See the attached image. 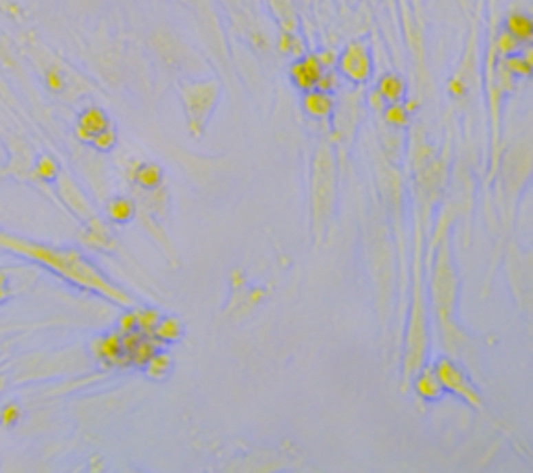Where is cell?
Segmentation results:
<instances>
[{
	"instance_id": "cell-1",
	"label": "cell",
	"mask_w": 533,
	"mask_h": 473,
	"mask_svg": "<svg viewBox=\"0 0 533 473\" xmlns=\"http://www.w3.org/2000/svg\"><path fill=\"white\" fill-rule=\"evenodd\" d=\"M0 246H5L21 257L34 259L42 265H46L48 269L56 271L58 275H63L65 280L78 284L82 288L94 290L107 298H111L113 302L131 304V298L121 292L119 288H115L113 284H109L86 259H82L78 253L73 251H56L50 246H40V244H32V242H23V240H15V238H7V235H0Z\"/></svg>"
},
{
	"instance_id": "cell-2",
	"label": "cell",
	"mask_w": 533,
	"mask_h": 473,
	"mask_svg": "<svg viewBox=\"0 0 533 473\" xmlns=\"http://www.w3.org/2000/svg\"><path fill=\"white\" fill-rule=\"evenodd\" d=\"M177 92L186 111V121L192 138H202L221 98V84L217 80L180 82Z\"/></svg>"
},
{
	"instance_id": "cell-3",
	"label": "cell",
	"mask_w": 533,
	"mask_h": 473,
	"mask_svg": "<svg viewBox=\"0 0 533 473\" xmlns=\"http://www.w3.org/2000/svg\"><path fill=\"white\" fill-rule=\"evenodd\" d=\"M334 154L327 144H321L315 152L313 165V209H315V227L321 231L334 204Z\"/></svg>"
},
{
	"instance_id": "cell-4",
	"label": "cell",
	"mask_w": 533,
	"mask_h": 473,
	"mask_svg": "<svg viewBox=\"0 0 533 473\" xmlns=\"http://www.w3.org/2000/svg\"><path fill=\"white\" fill-rule=\"evenodd\" d=\"M338 71L342 77H346L348 82L356 84V86L367 84L371 77V71H373L371 52H369L367 42H362V40L350 42L338 56Z\"/></svg>"
},
{
	"instance_id": "cell-5",
	"label": "cell",
	"mask_w": 533,
	"mask_h": 473,
	"mask_svg": "<svg viewBox=\"0 0 533 473\" xmlns=\"http://www.w3.org/2000/svg\"><path fill=\"white\" fill-rule=\"evenodd\" d=\"M433 373L439 379L444 390H450L452 394L461 397L471 407H477V409L481 407V399H479L477 390L471 386V381L465 377V373L459 367H456L450 359H439L435 363V367H433Z\"/></svg>"
},
{
	"instance_id": "cell-6",
	"label": "cell",
	"mask_w": 533,
	"mask_h": 473,
	"mask_svg": "<svg viewBox=\"0 0 533 473\" xmlns=\"http://www.w3.org/2000/svg\"><path fill=\"white\" fill-rule=\"evenodd\" d=\"M433 300L439 311V317L446 324V317L452 308V296H454V273L450 265V257L446 249L439 251L437 265H435V275H433Z\"/></svg>"
},
{
	"instance_id": "cell-7",
	"label": "cell",
	"mask_w": 533,
	"mask_h": 473,
	"mask_svg": "<svg viewBox=\"0 0 533 473\" xmlns=\"http://www.w3.org/2000/svg\"><path fill=\"white\" fill-rule=\"evenodd\" d=\"M325 71V67L321 65V61L317 59V54H298L292 65H290V80L294 84V88H298L300 92H309L315 90L319 84V77Z\"/></svg>"
},
{
	"instance_id": "cell-8",
	"label": "cell",
	"mask_w": 533,
	"mask_h": 473,
	"mask_svg": "<svg viewBox=\"0 0 533 473\" xmlns=\"http://www.w3.org/2000/svg\"><path fill=\"white\" fill-rule=\"evenodd\" d=\"M111 125V119H109V115L102 111V109H98V107H88L82 115H80V119H78V138L82 140V142H92V138L96 136V134H100L102 129H107Z\"/></svg>"
},
{
	"instance_id": "cell-9",
	"label": "cell",
	"mask_w": 533,
	"mask_h": 473,
	"mask_svg": "<svg viewBox=\"0 0 533 473\" xmlns=\"http://www.w3.org/2000/svg\"><path fill=\"white\" fill-rule=\"evenodd\" d=\"M375 92L382 96V101L386 105H392V103H404L406 98V82L404 77L400 73H384L382 77L377 80V88Z\"/></svg>"
},
{
	"instance_id": "cell-10",
	"label": "cell",
	"mask_w": 533,
	"mask_h": 473,
	"mask_svg": "<svg viewBox=\"0 0 533 473\" xmlns=\"http://www.w3.org/2000/svg\"><path fill=\"white\" fill-rule=\"evenodd\" d=\"M302 109L309 117L313 119H327L334 115L336 103H334V94L321 92V90H309L302 96Z\"/></svg>"
},
{
	"instance_id": "cell-11",
	"label": "cell",
	"mask_w": 533,
	"mask_h": 473,
	"mask_svg": "<svg viewBox=\"0 0 533 473\" xmlns=\"http://www.w3.org/2000/svg\"><path fill=\"white\" fill-rule=\"evenodd\" d=\"M504 32L514 38L521 46L523 44H529L531 38H533V21L527 13H521V11H512L506 15L504 19Z\"/></svg>"
},
{
	"instance_id": "cell-12",
	"label": "cell",
	"mask_w": 533,
	"mask_h": 473,
	"mask_svg": "<svg viewBox=\"0 0 533 473\" xmlns=\"http://www.w3.org/2000/svg\"><path fill=\"white\" fill-rule=\"evenodd\" d=\"M96 353H98V359L107 361V363H113V365H123L127 363V355H125V348H123V342H121V336L119 334H109L105 336L98 346H96Z\"/></svg>"
},
{
	"instance_id": "cell-13",
	"label": "cell",
	"mask_w": 533,
	"mask_h": 473,
	"mask_svg": "<svg viewBox=\"0 0 533 473\" xmlns=\"http://www.w3.org/2000/svg\"><path fill=\"white\" fill-rule=\"evenodd\" d=\"M502 69L510 73L512 77H529L531 75V50L527 48L525 54L512 52L508 56H502Z\"/></svg>"
},
{
	"instance_id": "cell-14",
	"label": "cell",
	"mask_w": 533,
	"mask_h": 473,
	"mask_svg": "<svg viewBox=\"0 0 533 473\" xmlns=\"http://www.w3.org/2000/svg\"><path fill=\"white\" fill-rule=\"evenodd\" d=\"M135 184H140L146 190H155L163 182V169L157 163H142L133 171Z\"/></svg>"
},
{
	"instance_id": "cell-15",
	"label": "cell",
	"mask_w": 533,
	"mask_h": 473,
	"mask_svg": "<svg viewBox=\"0 0 533 473\" xmlns=\"http://www.w3.org/2000/svg\"><path fill=\"white\" fill-rule=\"evenodd\" d=\"M415 388H417V394L421 399H425V401H435V399H439L442 394H444V388H442V383H439V379L435 377V373L433 371H423L419 377H417V383H415Z\"/></svg>"
},
{
	"instance_id": "cell-16",
	"label": "cell",
	"mask_w": 533,
	"mask_h": 473,
	"mask_svg": "<svg viewBox=\"0 0 533 473\" xmlns=\"http://www.w3.org/2000/svg\"><path fill=\"white\" fill-rule=\"evenodd\" d=\"M182 332H184V328H182L180 319H175V317H161L157 322L155 330H152V336H155L159 342H167L169 344V342H177L182 338Z\"/></svg>"
},
{
	"instance_id": "cell-17",
	"label": "cell",
	"mask_w": 533,
	"mask_h": 473,
	"mask_svg": "<svg viewBox=\"0 0 533 473\" xmlns=\"http://www.w3.org/2000/svg\"><path fill=\"white\" fill-rule=\"evenodd\" d=\"M144 369H146V375H148L150 379L161 381V379H165L167 373L171 371V357H169L167 353L157 350L155 355L148 359V363L144 365Z\"/></svg>"
},
{
	"instance_id": "cell-18",
	"label": "cell",
	"mask_w": 533,
	"mask_h": 473,
	"mask_svg": "<svg viewBox=\"0 0 533 473\" xmlns=\"http://www.w3.org/2000/svg\"><path fill=\"white\" fill-rule=\"evenodd\" d=\"M382 113H384L386 123L392 125V127H396V129L409 125V121H411V113L406 111V107H404L402 103H392V105L384 107Z\"/></svg>"
},
{
	"instance_id": "cell-19",
	"label": "cell",
	"mask_w": 533,
	"mask_h": 473,
	"mask_svg": "<svg viewBox=\"0 0 533 473\" xmlns=\"http://www.w3.org/2000/svg\"><path fill=\"white\" fill-rule=\"evenodd\" d=\"M109 217L117 223H125L133 217V204L127 198H113L107 209Z\"/></svg>"
},
{
	"instance_id": "cell-20",
	"label": "cell",
	"mask_w": 533,
	"mask_h": 473,
	"mask_svg": "<svg viewBox=\"0 0 533 473\" xmlns=\"http://www.w3.org/2000/svg\"><path fill=\"white\" fill-rule=\"evenodd\" d=\"M161 319V315L155 308H144V311H135V322H138V330L144 334L152 336V330H155L157 322Z\"/></svg>"
},
{
	"instance_id": "cell-21",
	"label": "cell",
	"mask_w": 533,
	"mask_h": 473,
	"mask_svg": "<svg viewBox=\"0 0 533 473\" xmlns=\"http://www.w3.org/2000/svg\"><path fill=\"white\" fill-rule=\"evenodd\" d=\"M90 144H92L96 150H102V152L111 150V148L117 144V129H115L113 125H109L107 129H102L100 134H96Z\"/></svg>"
},
{
	"instance_id": "cell-22",
	"label": "cell",
	"mask_w": 533,
	"mask_h": 473,
	"mask_svg": "<svg viewBox=\"0 0 533 473\" xmlns=\"http://www.w3.org/2000/svg\"><path fill=\"white\" fill-rule=\"evenodd\" d=\"M519 48H521V44L514 40V38H510L504 30L498 34V40H496V52L500 54V56H508V54H512V52H519Z\"/></svg>"
},
{
	"instance_id": "cell-23",
	"label": "cell",
	"mask_w": 533,
	"mask_h": 473,
	"mask_svg": "<svg viewBox=\"0 0 533 473\" xmlns=\"http://www.w3.org/2000/svg\"><path fill=\"white\" fill-rule=\"evenodd\" d=\"M338 88H340V77H338V73H334L331 69H325V71L321 73V77H319V84H317L315 90L334 94Z\"/></svg>"
},
{
	"instance_id": "cell-24",
	"label": "cell",
	"mask_w": 533,
	"mask_h": 473,
	"mask_svg": "<svg viewBox=\"0 0 533 473\" xmlns=\"http://www.w3.org/2000/svg\"><path fill=\"white\" fill-rule=\"evenodd\" d=\"M279 48H281V52H285V54H287V52H300V42H298V38H296L292 32H283Z\"/></svg>"
},
{
	"instance_id": "cell-25",
	"label": "cell",
	"mask_w": 533,
	"mask_h": 473,
	"mask_svg": "<svg viewBox=\"0 0 533 473\" xmlns=\"http://www.w3.org/2000/svg\"><path fill=\"white\" fill-rule=\"evenodd\" d=\"M119 330H121V334H127V332H133V330H138V322H135V311H129V313H125L123 317H121V322H119Z\"/></svg>"
},
{
	"instance_id": "cell-26",
	"label": "cell",
	"mask_w": 533,
	"mask_h": 473,
	"mask_svg": "<svg viewBox=\"0 0 533 473\" xmlns=\"http://www.w3.org/2000/svg\"><path fill=\"white\" fill-rule=\"evenodd\" d=\"M40 169H44V176H46V178H50V176H54V174H56L54 163H52V161H48V159L40 161Z\"/></svg>"
},
{
	"instance_id": "cell-27",
	"label": "cell",
	"mask_w": 533,
	"mask_h": 473,
	"mask_svg": "<svg viewBox=\"0 0 533 473\" xmlns=\"http://www.w3.org/2000/svg\"><path fill=\"white\" fill-rule=\"evenodd\" d=\"M180 3H182V5H188V7H194L198 0H180Z\"/></svg>"
},
{
	"instance_id": "cell-28",
	"label": "cell",
	"mask_w": 533,
	"mask_h": 473,
	"mask_svg": "<svg viewBox=\"0 0 533 473\" xmlns=\"http://www.w3.org/2000/svg\"><path fill=\"white\" fill-rule=\"evenodd\" d=\"M461 3H463V0H461Z\"/></svg>"
}]
</instances>
